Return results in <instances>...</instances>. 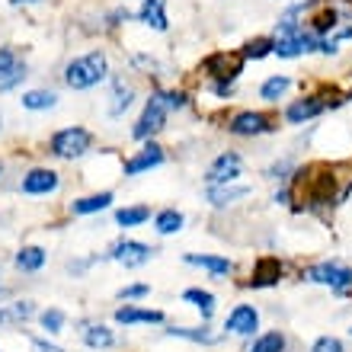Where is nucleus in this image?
<instances>
[{"mask_svg":"<svg viewBox=\"0 0 352 352\" xmlns=\"http://www.w3.org/2000/svg\"><path fill=\"white\" fill-rule=\"evenodd\" d=\"M301 278H305V282H314V285L333 288V292H349L352 266H346L343 260H324V263H314L311 269H305Z\"/></svg>","mask_w":352,"mask_h":352,"instance_id":"obj_5","label":"nucleus"},{"mask_svg":"<svg viewBox=\"0 0 352 352\" xmlns=\"http://www.w3.org/2000/svg\"><path fill=\"white\" fill-rule=\"evenodd\" d=\"M45 263H48V250L38 247V243H29V247H23V250L13 256V266H16L19 272H38Z\"/></svg>","mask_w":352,"mask_h":352,"instance_id":"obj_25","label":"nucleus"},{"mask_svg":"<svg viewBox=\"0 0 352 352\" xmlns=\"http://www.w3.org/2000/svg\"><path fill=\"white\" fill-rule=\"evenodd\" d=\"M167 336H176V340H186V343H199V346H214L224 340V330L214 333L208 324L202 327H167Z\"/></svg>","mask_w":352,"mask_h":352,"instance_id":"obj_21","label":"nucleus"},{"mask_svg":"<svg viewBox=\"0 0 352 352\" xmlns=\"http://www.w3.org/2000/svg\"><path fill=\"white\" fill-rule=\"evenodd\" d=\"M269 183H278V186H292V176H295V160L292 157H282L276 164H269L266 173H263Z\"/></svg>","mask_w":352,"mask_h":352,"instance_id":"obj_32","label":"nucleus"},{"mask_svg":"<svg viewBox=\"0 0 352 352\" xmlns=\"http://www.w3.org/2000/svg\"><path fill=\"white\" fill-rule=\"evenodd\" d=\"M106 256L125 269H138L157 256V247H151V243H144V241H135V237H119V241L109 243Z\"/></svg>","mask_w":352,"mask_h":352,"instance_id":"obj_6","label":"nucleus"},{"mask_svg":"<svg viewBox=\"0 0 352 352\" xmlns=\"http://www.w3.org/2000/svg\"><path fill=\"white\" fill-rule=\"evenodd\" d=\"M311 352H346V346L340 336H317Z\"/></svg>","mask_w":352,"mask_h":352,"instance_id":"obj_37","label":"nucleus"},{"mask_svg":"<svg viewBox=\"0 0 352 352\" xmlns=\"http://www.w3.org/2000/svg\"><path fill=\"white\" fill-rule=\"evenodd\" d=\"M288 90H292V77L288 74H269L260 84V100L266 102V106H272V102H278Z\"/></svg>","mask_w":352,"mask_h":352,"instance_id":"obj_28","label":"nucleus"},{"mask_svg":"<svg viewBox=\"0 0 352 352\" xmlns=\"http://www.w3.org/2000/svg\"><path fill=\"white\" fill-rule=\"evenodd\" d=\"M116 224H119L122 231H131V228H141V224H148L151 218H154V212H151L148 202H135V205H122V208H116Z\"/></svg>","mask_w":352,"mask_h":352,"instance_id":"obj_22","label":"nucleus"},{"mask_svg":"<svg viewBox=\"0 0 352 352\" xmlns=\"http://www.w3.org/2000/svg\"><path fill=\"white\" fill-rule=\"evenodd\" d=\"M167 119H170V109H167V100H164V90H151L138 122L131 125V138L141 141V144H144V141H154L160 131L167 129Z\"/></svg>","mask_w":352,"mask_h":352,"instance_id":"obj_3","label":"nucleus"},{"mask_svg":"<svg viewBox=\"0 0 352 352\" xmlns=\"http://www.w3.org/2000/svg\"><path fill=\"white\" fill-rule=\"evenodd\" d=\"M131 65L135 67H144V71H160V65H157V58H151V55H131Z\"/></svg>","mask_w":352,"mask_h":352,"instance_id":"obj_40","label":"nucleus"},{"mask_svg":"<svg viewBox=\"0 0 352 352\" xmlns=\"http://www.w3.org/2000/svg\"><path fill=\"white\" fill-rule=\"evenodd\" d=\"M38 324H42V330H45L48 336H58V333H65L67 314L61 307H45V311H38Z\"/></svg>","mask_w":352,"mask_h":352,"instance_id":"obj_31","label":"nucleus"},{"mask_svg":"<svg viewBox=\"0 0 352 352\" xmlns=\"http://www.w3.org/2000/svg\"><path fill=\"white\" fill-rule=\"evenodd\" d=\"M116 202V192L112 189H102V192H90V195H80L74 202L67 205V214H74V218H87V214H100L106 208H112Z\"/></svg>","mask_w":352,"mask_h":352,"instance_id":"obj_18","label":"nucleus"},{"mask_svg":"<svg viewBox=\"0 0 352 352\" xmlns=\"http://www.w3.org/2000/svg\"><path fill=\"white\" fill-rule=\"evenodd\" d=\"M109 77L112 74H109V58H106V52H102V48H93L87 55H77L67 61L61 80H65L67 90L84 93V90L100 87L102 80H109Z\"/></svg>","mask_w":352,"mask_h":352,"instance_id":"obj_1","label":"nucleus"},{"mask_svg":"<svg viewBox=\"0 0 352 352\" xmlns=\"http://www.w3.org/2000/svg\"><path fill=\"white\" fill-rule=\"evenodd\" d=\"M19 65V55L13 52V48H0V74H7L10 67Z\"/></svg>","mask_w":352,"mask_h":352,"instance_id":"obj_39","label":"nucleus"},{"mask_svg":"<svg viewBox=\"0 0 352 352\" xmlns=\"http://www.w3.org/2000/svg\"><path fill=\"white\" fill-rule=\"evenodd\" d=\"M26 77H29V67H26V61H19L16 67H10L7 74H0V93H10L13 87L23 84Z\"/></svg>","mask_w":352,"mask_h":352,"instance_id":"obj_33","label":"nucleus"},{"mask_svg":"<svg viewBox=\"0 0 352 352\" xmlns=\"http://www.w3.org/2000/svg\"><path fill=\"white\" fill-rule=\"evenodd\" d=\"M208 90H212L218 100H231V96H234V84H231V80H212V84H208Z\"/></svg>","mask_w":352,"mask_h":352,"instance_id":"obj_38","label":"nucleus"},{"mask_svg":"<svg viewBox=\"0 0 352 352\" xmlns=\"http://www.w3.org/2000/svg\"><path fill=\"white\" fill-rule=\"evenodd\" d=\"M243 176V157H241V151H221L218 157L208 164V170H205L202 176V183L205 189L208 186H228V183H237Z\"/></svg>","mask_w":352,"mask_h":352,"instance_id":"obj_8","label":"nucleus"},{"mask_svg":"<svg viewBox=\"0 0 352 352\" xmlns=\"http://www.w3.org/2000/svg\"><path fill=\"white\" fill-rule=\"evenodd\" d=\"M0 173H3V167H0Z\"/></svg>","mask_w":352,"mask_h":352,"instance_id":"obj_45","label":"nucleus"},{"mask_svg":"<svg viewBox=\"0 0 352 352\" xmlns=\"http://www.w3.org/2000/svg\"><path fill=\"white\" fill-rule=\"evenodd\" d=\"M183 301H186V305H192L195 311H199V317H202L205 324L214 317V307H218V298H214L208 288H186Z\"/></svg>","mask_w":352,"mask_h":352,"instance_id":"obj_23","label":"nucleus"},{"mask_svg":"<svg viewBox=\"0 0 352 352\" xmlns=\"http://www.w3.org/2000/svg\"><path fill=\"white\" fill-rule=\"evenodd\" d=\"M80 340H84L87 349H112L116 346V333L106 324H84Z\"/></svg>","mask_w":352,"mask_h":352,"instance_id":"obj_27","label":"nucleus"},{"mask_svg":"<svg viewBox=\"0 0 352 352\" xmlns=\"http://www.w3.org/2000/svg\"><path fill=\"white\" fill-rule=\"evenodd\" d=\"M32 346H36L38 352H65V349H61V346L48 343V340H38V336H36V340H32Z\"/></svg>","mask_w":352,"mask_h":352,"instance_id":"obj_41","label":"nucleus"},{"mask_svg":"<svg viewBox=\"0 0 352 352\" xmlns=\"http://www.w3.org/2000/svg\"><path fill=\"white\" fill-rule=\"evenodd\" d=\"M164 100H167V109L170 112H179V109H186V106H189V93L170 87V90H164Z\"/></svg>","mask_w":352,"mask_h":352,"instance_id":"obj_36","label":"nucleus"},{"mask_svg":"<svg viewBox=\"0 0 352 352\" xmlns=\"http://www.w3.org/2000/svg\"><path fill=\"white\" fill-rule=\"evenodd\" d=\"M32 317H38V305L32 298L0 305V327H23L26 320H32Z\"/></svg>","mask_w":352,"mask_h":352,"instance_id":"obj_20","label":"nucleus"},{"mask_svg":"<svg viewBox=\"0 0 352 352\" xmlns=\"http://www.w3.org/2000/svg\"><path fill=\"white\" fill-rule=\"evenodd\" d=\"M164 160H167V151H164V144H157V141H144L138 151H131L129 157L122 160V176L151 173V170L164 167Z\"/></svg>","mask_w":352,"mask_h":352,"instance_id":"obj_9","label":"nucleus"},{"mask_svg":"<svg viewBox=\"0 0 352 352\" xmlns=\"http://www.w3.org/2000/svg\"><path fill=\"white\" fill-rule=\"evenodd\" d=\"M93 135L84 125H67V129H58L52 138H48V154L58 160H84L93 151Z\"/></svg>","mask_w":352,"mask_h":352,"instance_id":"obj_2","label":"nucleus"},{"mask_svg":"<svg viewBox=\"0 0 352 352\" xmlns=\"http://www.w3.org/2000/svg\"><path fill=\"white\" fill-rule=\"evenodd\" d=\"M3 295H7V288H3V285H0V298H3Z\"/></svg>","mask_w":352,"mask_h":352,"instance_id":"obj_43","label":"nucleus"},{"mask_svg":"<svg viewBox=\"0 0 352 352\" xmlns=\"http://www.w3.org/2000/svg\"><path fill=\"white\" fill-rule=\"evenodd\" d=\"M135 100H138V90H135V84H131V80H125L122 74H112L109 106H106L109 119H122V116H125V112L135 106Z\"/></svg>","mask_w":352,"mask_h":352,"instance_id":"obj_13","label":"nucleus"},{"mask_svg":"<svg viewBox=\"0 0 352 352\" xmlns=\"http://www.w3.org/2000/svg\"><path fill=\"white\" fill-rule=\"evenodd\" d=\"M253 195V186L247 183H228V186H208L205 189V202L212 205V208H231L237 205L241 199Z\"/></svg>","mask_w":352,"mask_h":352,"instance_id":"obj_16","label":"nucleus"},{"mask_svg":"<svg viewBox=\"0 0 352 352\" xmlns=\"http://www.w3.org/2000/svg\"><path fill=\"white\" fill-rule=\"evenodd\" d=\"M151 295V285L148 282H135V285H122L119 292H116V298L119 301H141V298Z\"/></svg>","mask_w":352,"mask_h":352,"instance_id":"obj_35","label":"nucleus"},{"mask_svg":"<svg viewBox=\"0 0 352 352\" xmlns=\"http://www.w3.org/2000/svg\"><path fill=\"white\" fill-rule=\"evenodd\" d=\"M102 260H109V256H106V253H102V256H77V260H67L65 269L74 278H80V276H87V269L96 266V263H102Z\"/></svg>","mask_w":352,"mask_h":352,"instance_id":"obj_34","label":"nucleus"},{"mask_svg":"<svg viewBox=\"0 0 352 352\" xmlns=\"http://www.w3.org/2000/svg\"><path fill=\"white\" fill-rule=\"evenodd\" d=\"M260 330V311L253 305H234L224 317V336H253Z\"/></svg>","mask_w":352,"mask_h":352,"instance_id":"obj_12","label":"nucleus"},{"mask_svg":"<svg viewBox=\"0 0 352 352\" xmlns=\"http://www.w3.org/2000/svg\"><path fill=\"white\" fill-rule=\"evenodd\" d=\"M19 106L29 112H48L58 106V93L55 90H45V87H38V90H26L19 96Z\"/></svg>","mask_w":352,"mask_h":352,"instance_id":"obj_26","label":"nucleus"},{"mask_svg":"<svg viewBox=\"0 0 352 352\" xmlns=\"http://www.w3.org/2000/svg\"><path fill=\"white\" fill-rule=\"evenodd\" d=\"M285 276V263L278 256H260L253 263V272H250V282L247 288H276Z\"/></svg>","mask_w":352,"mask_h":352,"instance_id":"obj_14","label":"nucleus"},{"mask_svg":"<svg viewBox=\"0 0 352 352\" xmlns=\"http://www.w3.org/2000/svg\"><path fill=\"white\" fill-rule=\"evenodd\" d=\"M141 26L154 29V32H167L170 19H167V0H141V10L135 13Z\"/></svg>","mask_w":352,"mask_h":352,"instance_id":"obj_19","label":"nucleus"},{"mask_svg":"<svg viewBox=\"0 0 352 352\" xmlns=\"http://www.w3.org/2000/svg\"><path fill=\"white\" fill-rule=\"evenodd\" d=\"M13 7H36V3H42V0H10Z\"/></svg>","mask_w":352,"mask_h":352,"instance_id":"obj_42","label":"nucleus"},{"mask_svg":"<svg viewBox=\"0 0 352 352\" xmlns=\"http://www.w3.org/2000/svg\"><path fill=\"white\" fill-rule=\"evenodd\" d=\"M112 320H116V324H122V327L164 324V320H167V314H164V311H157V307H138V305H131V301H125L122 307H116Z\"/></svg>","mask_w":352,"mask_h":352,"instance_id":"obj_15","label":"nucleus"},{"mask_svg":"<svg viewBox=\"0 0 352 352\" xmlns=\"http://www.w3.org/2000/svg\"><path fill=\"white\" fill-rule=\"evenodd\" d=\"M272 48H276V38L272 36H253L250 42H243L241 58L243 61H263V58L272 55Z\"/></svg>","mask_w":352,"mask_h":352,"instance_id":"obj_29","label":"nucleus"},{"mask_svg":"<svg viewBox=\"0 0 352 352\" xmlns=\"http://www.w3.org/2000/svg\"><path fill=\"white\" fill-rule=\"evenodd\" d=\"M327 106H330V102H327L324 96H317V93H305V96H298V100L288 102L285 112H282V119H285L288 125H305V122L317 119L320 112H327Z\"/></svg>","mask_w":352,"mask_h":352,"instance_id":"obj_11","label":"nucleus"},{"mask_svg":"<svg viewBox=\"0 0 352 352\" xmlns=\"http://www.w3.org/2000/svg\"><path fill=\"white\" fill-rule=\"evenodd\" d=\"M224 129L234 138H263V135H272L278 129V119L272 112H263V109H241L228 119Z\"/></svg>","mask_w":352,"mask_h":352,"instance_id":"obj_4","label":"nucleus"},{"mask_svg":"<svg viewBox=\"0 0 352 352\" xmlns=\"http://www.w3.org/2000/svg\"><path fill=\"white\" fill-rule=\"evenodd\" d=\"M349 333H352V330H349Z\"/></svg>","mask_w":352,"mask_h":352,"instance_id":"obj_46","label":"nucleus"},{"mask_svg":"<svg viewBox=\"0 0 352 352\" xmlns=\"http://www.w3.org/2000/svg\"><path fill=\"white\" fill-rule=\"evenodd\" d=\"M61 189V173L52 167H32L23 173V179H19V192L23 195H32V199H38V195H52Z\"/></svg>","mask_w":352,"mask_h":352,"instance_id":"obj_10","label":"nucleus"},{"mask_svg":"<svg viewBox=\"0 0 352 352\" xmlns=\"http://www.w3.org/2000/svg\"><path fill=\"white\" fill-rule=\"evenodd\" d=\"M285 346H288V336L282 330H266V333L253 336L247 352H285Z\"/></svg>","mask_w":352,"mask_h":352,"instance_id":"obj_30","label":"nucleus"},{"mask_svg":"<svg viewBox=\"0 0 352 352\" xmlns=\"http://www.w3.org/2000/svg\"><path fill=\"white\" fill-rule=\"evenodd\" d=\"M186 266H199L205 269L212 278H224L234 272V260L231 256H221V253H186L183 256Z\"/></svg>","mask_w":352,"mask_h":352,"instance_id":"obj_17","label":"nucleus"},{"mask_svg":"<svg viewBox=\"0 0 352 352\" xmlns=\"http://www.w3.org/2000/svg\"><path fill=\"white\" fill-rule=\"evenodd\" d=\"M0 131H3V112H0Z\"/></svg>","mask_w":352,"mask_h":352,"instance_id":"obj_44","label":"nucleus"},{"mask_svg":"<svg viewBox=\"0 0 352 352\" xmlns=\"http://www.w3.org/2000/svg\"><path fill=\"white\" fill-rule=\"evenodd\" d=\"M243 65L247 61L241 58V52H212V55L202 58L199 71L208 77V84L212 80H231V84H237V77L243 74Z\"/></svg>","mask_w":352,"mask_h":352,"instance_id":"obj_7","label":"nucleus"},{"mask_svg":"<svg viewBox=\"0 0 352 352\" xmlns=\"http://www.w3.org/2000/svg\"><path fill=\"white\" fill-rule=\"evenodd\" d=\"M183 228H186V214L179 208H160V212H154V231L160 237H173Z\"/></svg>","mask_w":352,"mask_h":352,"instance_id":"obj_24","label":"nucleus"}]
</instances>
